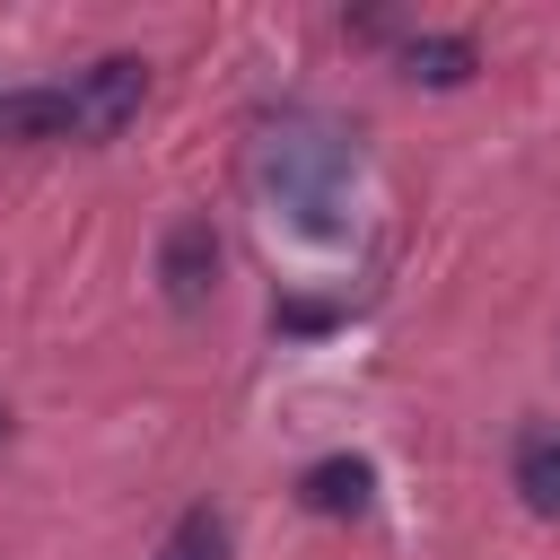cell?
Here are the masks:
<instances>
[{"mask_svg":"<svg viewBox=\"0 0 560 560\" xmlns=\"http://www.w3.org/2000/svg\"><path fill=\"white\" fill-rule=\"evenodd\" d=\"M70 131H88L79 88H9L0 96V140H70Z\"/></svg>","mask_w":560,"mask_h":560,"instance_id":"6da1fadb","label":"cell"},{"mask_svg":"<svg viewBox=\"0 0 560 560\" xmlns=\"http://www.w3.org/2000/svg\"><path fill=\"white\" fill-rule=\"evenodd\" d=\"M158 271H166V298H175V306H201L210 280H219V236H210V219H175Z\"/></svg>","mask_w":560,"mask_h":560,"instance_id":"7a4b0ae2","label":"cell"},{"mask_svg":"<svg viewBox=\"0 0 560 560\" xmlns=\"http://www.w3.org/2000/svg\"><path fill=\"white\" fill-rule=\"evenodd\" d=\"M140 61H96L88 79H79V114H88V140H105V131H122L131 114H140Z\"/></svg>","mask_w":560,"mask_h":560,"instance_id":"3957f363","label":"cell"},{"mask_svg":"<svg viewBox=\"0 0 560 560\" xmlns=\"http://www.w3.org/2000/svg\"><path fill=\"white\" fill-rule=\"evenodd\" d=\"M298 499H306L315 516H359V508H368V464H359V455H324V464L298 481Z\"/></svg>","mask_w":560,"mask_h":560,"instance_id":"277c9868","label":"cell"},{"mask_svg":"<svg viewBox=\"0 0 560 560\" xmlns=\"http://www.w3.org/2000/svg\"><path fill=\"white\" fill-rule=\"evenodd\" d=\"M516 490L534 516H560V438H525L516 446Z\"/></svg>","mask_w":560,"mask_h":560,"instance_id":"5b68a950","label":"cell"},{"mask_svg":"<svg viewBox=\"0 0 560 560\" xmlns=\"http://www.w3.org/2000/svg\"><path fill=\"white\" fill-rule=\"evenodd\" d=\"M411 79H429V88H455V79H472V44L464 35H411Z\"/></svg>","mask_w":560,"mask_h":560,"instance_id":"8992f818","label":"cell"},{"mask_svg":"<svg viewBox=\"0 0 560 560\" xmlns=\"http://www.w3.org/2000/svg\"><path fill=\"white\" fill-rule=\"evenodd\" d=\"M158 560H228V525H219L210 508H184L175 534L158 542Z\"/></svg>","mask_w":560,"mask_h":560,"instance_id":"52a82bcc","label":"cell"}]
</instances>
